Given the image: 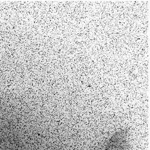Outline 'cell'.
Masks as SVG:
<instances>
[{
    "label": "cell",
    "mask_w": 150,
    "mask_h": 150,
    "mask_svg": "<svg viewBox=\"0 0 150 150\" xmlns=\"http://www.w3.org/2000/svg\"><path fill=\"white\" fill-rule=\"evenodd\" d=\"M129 135L125 129L115 133L107 141L103 150H129Z\"/></svg>",
    "instance_id": "cell-1"
}]
</instances>
